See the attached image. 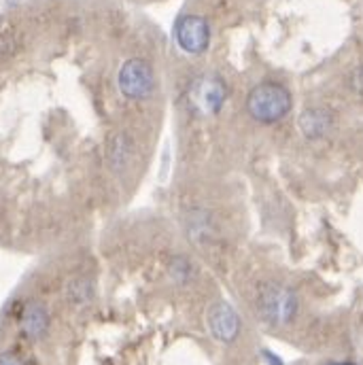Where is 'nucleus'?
I'll use <instances>...</instances> for the list:
<instances>
[{
  "instance_id": "nucleus-1",
  "label": "nucleus",
  "mask_w": 363,
  "mask_h": 365,
  "mask_svg": "<svg viewBox=\"0 0 363 365\" xmlns=\"http://www.w3.org/2000/svg\"><path fill=\"white\" fill-rule=\"evenodd\" d=\"M291 93L280 83H260L247 96V110L260 123H276L291 110Z\"/></svg>"
},
{
  "instance_id": "nucleus-2",
  "label": "nucleus",
  "mask_w": 363,
  "mask_h": 365,
  "mask_svg": "<svg viewBox=\"0 0 363 365\" xmlns=\"http://www.w3.org/2000/svg\"><path fill=\"white\" fill-rule=\"evenodd\" d=\"M257 312L264 323L272 327H285L297 314V297L291 289L278 282H266L257 291Z\"/></svg>"
},
{
  "instance_id": "nucleus-3",
  "label": "nucleus",
  "mask_w": 363,
  "mask_h": 365,
  "mask_svg": "<svg viewBox=\"0 0 363 365\" xmlns=\"http://www.w3.org/2000/svg\"><path fill=\"white\" fill-rule=\"evenodd\" d=\"M227 98V86L217 75H202L187 88V104L195 115L210 117L221 110Z\"/></svg>"
},
{
  "instance_id": "nucleus-4",
  "label": "nucleus",
  "mask_w": 363,
  "mask_h": 365,
  "mask_svg": "<svg viewBox=\"0 0 363 365\" xmlns=\"http://www.w3.org/2000/svg\"><path fill=\"white\" fill-rule=\"evenodd\" d=\"M119 90L130 100H145L155 90V75L149 62L140 58L128 60L119 71Z\"/></svg>"
},
{
  "instance_id": "nucleus-5",
  "label": "nucleus",
  "mask_w": 363,
  "mask_h": 365,
  "mask_svg": "<svg viewBox=\"0 0 363 365\" xmlns=\"http://www.w3.org/2000/svg\"><path fill=\"white\" fill-rule=\"evenodd\" d=\"M175 34L179 47L189 56H200L210 45V26L200 15H185L177 24Z\"/></svg>"
},
{
  "instance_id": "nucleus-6",
  "label": "nucleus",
  "mask_w": 363,
  "mask_h": 365,
  "mask_svg": "<svg viewBox=\"0 0 363 365\" xmlns=\"http://www.w3.org/2000/svg\"><path fill=\"white\" fill-rule=\"evenodd\" d=\"M206 325L210 336L223 344H232L240 334V317L227 302L210 304L206 312Z\"/></svg>"
},
{
  "instance_id": "nucleus-7",
  "label": "nucleus",
  "mask_w": 363,
  "mask_h": 365,
  "mask_svg": "<svg viewBox=\"0 0 363 365\" xmlns=\"http://www.w3.org/2000/svg\"><path fill=\"white\" fill-rule=\"evenodd\" d=\"M49 329V312L41 302H30L21 312V331L30 340H39Z\"/></svg>"
},
{
  "instance_id": "nucleus-8",
  "label": "nucleus",
  "mask_w": 363,
  "mask_h": 365,
  "mask_svg": "<svg viewBox=\"0 0 363 365\" xmlns=\"http://www.w3.org/2000/svg\"><path fill=\"white\" fill-rule=\"evenodd\" d=\"M329 125H332V117H329L327 110H321V108H308L300 117V130L308 138L323 136L329 130Z\"/></svg>"
},
{
  "instance_id": "nucleus-9",
  "label": "nucleus",
  "mask_w": 363,
  "mask_h": 365,
  "mask_svg": "<svg viewBox=\"0 0 363 365\" xmlns=\"http://www.w3.org/2000/svg\"><path fill=\"white\" fill-rule=\"evenodd\" d=\"M0 365H24L15 355H11V353H4V355H0Z\"/></svg>"
},
{
  "instance_id": "nucleus-10",
  "label": "nucleus",
  "mask_w": 363,
  "mask_h": 365,
  "mask_svg": "<svg viewBox=\"0 0 363 365\" xmlns=\"http://www.w3.org/2000/svg\"><path fill=\"white\" fill-rule=\"evenodd\" d=\"M264 359H266V364L270 365H282V361H280L274 353H270V351H264Z\"/></svg>"
},
{
  "instance_id": "nucleus-11",
  "label": "nucleus",
  "mask_w": 363,
  "mask_h": 365,
  "mask_svg": "<svg viewBox=\"0 0 363 365\" xmlns=\"http://www.w3.org/2000/svg\"><path fill=\"white\" fill-rule=\"evenodd\" d=\"M325 365H357V364H351V361H329V364Z\"/></svg>"
}]
</instances>
